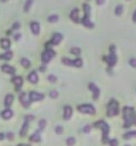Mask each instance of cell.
Returning a JSON list of instances; mask_svg holds the SVG:
<instances>
[{"label":"cell","mask_w":136,"mask_h":146,"mask_svg":"<svg viewBox=\"0 0 136 146\" xmlns=\"http://www.w3.org/2000/svg\"><path fill=\"white\" fill-rule=\"evenodd\" d=\"M123 118L125 128H129L131 125H136V113L132 107L125 106L123 108Z\"/></svg>","instance_id":"obj_1"},{"label":"cell","mask_w":136,"mask_h":146,"mask_svg":"<svg viewBox=\"0 0 136 146\" xmlns=\"http://www.w3.org/2000/svg\"><path fill=\"white\" fill-rule=\"evenodd\" d=\"M94 127L102 129V133H103V135H102V142L104 144L109 143V138H108V133H109V130H110L109 125H108L105 121L100 120V121H97V122L94 123Z\"/></svg>","instance_id":"obj_2"},{"label":"cell","mask_w":136,"mask_h":146,"mask_svg":"<svg viewBox=\"0 0 136 146\" xmlns=\"http://www.w3.org/2000/svg\"><path fill=\"white\" fill-rule=\"evenodd\" d=\"M119 113V106H118V102L114 99H112L107 107V116L111 117V116H115Z\"/></svg>","instance_id":"obj_3"},{"label":"cell","mask_w":136,"mask_h":146,"mask_svg":"<svg viewBox=\"0 0 136 146\" xmlns=\"http://www.w3.org/2000/svg\"><path fill=\"white\" fill-rule=\"evenodd\" d=\"M78 111L81 113H86V114H94L95 113V108L91 104H82L77 107Z\"/></svg>","instance_id":"obj_4"},{"label":"cell","mask_w":136,"mask_h":146,"mask_svg":"<svg viewBox=\"0 0 136 146\" xmlns=\"http://www.w3.org/2000/svg\"><path fill=\"white\" fill-rule=\"evenodd\" d=\"M103 60L107 62V64H108V66H109V67H113L116 64V62H117V57H116L115 52L114 53H110L109 56H104Z\"/></svg>","instance_id":"obj_5"},{"label":"cell","mask_w":136,"mask_h":146,"mask_svg":"<svg viewBox=\"0 0 136 146\" xmlns=\"http://www.w3.org/2000/svg\"><path fill=\"white\" fill-rule=\"evenodd\" d=\"M55 55V51H53L52 49H47L43 54H42V56H41V59H42V62H44V63H48V62H50V60H51V58Z\"/></svg>","instance_id":"obj_6"},{"label":"cell","mask_w":136,"mask_h":146,"mask_svg":"<svg viewBox=\"0 0 136 146\" xmlns=\"http://www.w3.org/2000/svg\"><path fill=\"white\" fill-rule=\"evenodd\" d=\"M19 99H20V102L23 104L24 107H28V106L30 105L31 100H30V98H28V97H27V94H26L25 92H22V93L20 94Z\"/></svg>","instance_id":"obj_7"},{"label":"cell","mask_w":136,"mask_h":146,"mask_svg":"<svg viewBox=\"0 0 136 146\" xmlns=\"http://www.w3.org/2000/svg\"><path fill=\"white\" fill-rule=\"evenodd\" d=\"M29 98L31 101H40L44 98V95L42 93H38L35 91H32L29 93Z\"/></svg>","instance_id":"obj_8"},{"label":"cell","mask_w":136,"mask_h":146,"mask_svg":"<svg viewBox=\"0 0 136 146\" xmlns=\"http://www.w3.org/2000/svg\"><path fill=\"white\" fill-rule=\"evenodd\" d=\"M89 89L93 92V99L96 100L99 98V95H100V90L99 88L94 84V83H90L89 84Z\"/></svg>","instance_id":"obj_9"},{"label":"cell","mask_w":136,"mask_h":146,"mask_svg":"<svg viewBox=\"0 0 136 146\" xmlns=\"http://www.w3.org/2000/svg\"><path fill=\"white\" fill-rule=\"evenodd\" d=\"M62 38H63V36H62L61 33H55V34H54V36H53V38H52V40H51L50 44L51 45H58L61 42Z\"/></svg>","instance_id":"obj_10"},{"label":"cell","mask_w":136,"mask_h":146,"mask_svg":"<svg viewBox=\"0 0 136 146\" xmlns=\"http://www.w3.org/2000/svg\"><path fill=\"white\" fill-rule=\"evenodd\" d=\"M72 113H73V110H72V108L70 106L67 105V106L64 107V115H63V117H64L65 120H69L71 118V116H72Z\"/></svg>","instance_id":"obj_11"},{"label":"cell","mask_w":136,"mask_h":146,"mask_svg":"<svg viewBox=\"0 0 136 146\" xmlns=\"http://www.w3.org/2000/svg\"><path fill=\"white\" fill-rule=\"evenodd\" d=\"M78 14H79V10L77 9V8H75V9H73L71 12H70V18L74 21V22H76V23H78L80 20L78 19L79 18V16H78Z\"/></svg>","instance_id":"obj_12"},{"label":"cell","mask_w":136,"mask_h":146,"mask_svg":"<svg viewBox=\"0 0 136 146\" xmlns=\"http://www.w3.org/2000/svg\"><path fill=\"white\" fill-rule=\"evenodd\" d=\"M1 69H2V71H3V72H5V73H8V74H14V73H15V69H14L12 66H10V65H7V64H4V65H2Z\"/></svg>","instance_id":"obj_13"},{"label":"cell","mask_w":136,"mask_h":146,"mask_svg":"<svg viewBox=\"0 0 136 146\" xmlns=\"http://www.w3.org/2000/svg\"><path fill=\"white\" fill-rule=\"evenodd\" d=\"M30 28H31V31L33 32V34H35V35H37L40 31V25L38 22H32L30 25Z\"/></svg>","instance_id":"obj_14"},{"label":"cell","mask_w":136,"mask_h":146,"mask_svg":"<svg viewBox=\"0 0 136 146\" xmlns=\"http://www.w3.org/2000/svg\"><path fill=\"white\" fill-rule=\"evenodd\" d=\"M1 116H2V118H4V119H10L12 116H13V112H12V110H10L8 107H7V109H5L2 113H1Z\"/></svg>","instance_id":"obj_15"},{"label":"cell","mask_w":136,"mask_h":146,"mask_svg":"<svg viewBox=\"0 0 136 146\" xmlns=\"http://www.w3.org/2000/svg\"><path fill=\"white\" fill-rule=\"evenodd\" d=\"M28 80H29L31 83H33V84H35V83L38 82V75L36 74V72H35V71L31 72L30 74H29V76H28Z\"/></svg>","instance_id":"obj_16"},{"label":"cell","mask_w":136,"mask_h":146,"mask_svg":"<svg viewBox=\"0 0 136 146\" xmlns=\"http://www.w3.org/2000/svg\"><path fill=\"white\" fill-rule=\"evenodd\" d=\"M12 102H13V95H12V94H7L6 97H5V100H4L5 106H6V107L11 106Z\"/></svg>","instance_id":"obj_17"},{"label":"cell","mask_w":136,"mask_h":146,"mask_svg":"<svg viewBox=\"0 0 136 146\" xmlns=\"http://www.w3.org/2000/svg\"><path fill=\"white\" fill-rule=\"evenodd\" d=\"M13 82H14V84H15V86H16V89L19 90L20 87H21L22 84H23V79H22V77L17 76V77H15V78L13 79Z\"/></svg>","instance_id":"obj_18"},{"label":"cell","mask_w":136,"mask_h":146,"mask_svg":"<svg viewBox=\"0 0 136 146\" xmlns=\"http://www.w3.org/2000/svg\"><path fill=\"white\" fill-rule=\"evenodd\" d=\"M81 22H82V24L84 26H86V27H89V28H93V26H94V24L90 21V19L89 18H82V20H81Z\"/></svg>","instance_id":"obj_19"},{"label":"cell","mask_w":136,"mask_h":146,"mask_svg":"<svg viewBox=\"0 0 136 146\" xmlns=\"http://www.w3.org/2000/svg\"><path fill=\"white\" fill-rule=\"evenodd\" d=\"M39 131H40V130L36 131L34 134H32V135L30 136V141H33V142H39V141L41 140V136H40V134H39Z\"/></svg>","instance_id":"obj_20"},{"label":"cell","mask_w":136,"mask_h":146,"mask_svg":"<svg viewBox=\"0 0 136 146\" xmlns=\"http://www.w3.org/2000/svg\"><path fill=\"white\" fill-rule=\"evenodd\" d=\"M28 126H29V122H28V121H25V123H24V125H23V127H22V129L20 131V136L21 137L26 135L27 131H28Z\"/></svg>","instance_id":"obj_21"},{"label":"cell","mask_w":136,"mask_h":146,"mask_svg":"<svg viewBox=\"0 0 136 146\" xmlns=\"http://www.w3.org/2000/svg\"><path fill=\"white\" fill-rule=\"evenodd\" d=\"M83 9H84V18H90V6L88 4H84Z\"/></svg>","instance_id":"obj_22"},{"label":"cell","mask_w":136,"mask_h":146,"mask_svg":"<svg viewBox=\"0 0 136 146\" xmlns=\"http://www.w3.org/2000/svg\"><path fill=\"white\" fill-rule=\"evenodd\" d=\"M0 45H1L2 48H4V49H8V48L10 47V41L8 39H2L1 42H0Z\"/></svg>","instance_id":"obj_23"},{"label":"cell","mask_w":136,"mask_h":146,"mask_svg":"<svg viewBox=\"0 0 136 146\" xmlns=\"http://www.w3.org/2000/svg\"><path fill=\"white\" fill-rule=\"evenodd\" d=\"M12 52L11 51H6L4 54H2L1 56H0V58L1 59H4V60H10L12 58Z\"/></svg>","instance_id":"obj_24"},{"label":"cell","mask_w":136,"mask_h":146,"mask_svg":"<svg viewBox=\"0 0 136 146\" xmlns=\"http://www.w3.org/2000/svg\"><path fill=\"white\" fill-rule=\"evenodd\" d=\"M123 137H124V139H129V138H131V137H136V131H135V130L129 131V132L125 133V134L123 135Z\"/></svg>","instance_id":"obj_25"},{"label":"cell","mask_w":136,"mask_h":146,"mask_svg":"<svg viewBox=\"0 0 136 146\" xmlns=\"http://www.w3.org/2000/svg\"><path fill=\"white\" fill-rule=\"evenodd\" d=\"M32 2H33V0H26V2H25V5H24V11L25 12H28L31 5H32Z\"/></svg>","instance_id":"obj_26"},{"label":"cell","mask_w":136,"mask_h":146,"mask_svg":"<svg viewBox=\"0 0 136 146\" xmlns=\"http://www.w3.org/2000/svg\"><path fill=\"white\" fill-rule=\"evenodd\" d=\"M73 66L75 67H81L82 66V60H81L80 58H76L75 60H73Z\"/></svg>","instance_id":"obj_27"},{"label":"cell","mask_w":136,"mask_h":146,"mask_svg":"<svg viewBox=\"0 0 136 146\" xmlns=\"http://www.w3.org/2000/svg\"><path fill=\"white\" fill-rule=\"evenodd\" d=\"M21 64H22V66H24L25 68H28V67L30 66V61L27 59V58H22Z\"/></svg>","instance_id":"obj_28"},{"label":"cell","mask_w":136,"mask_h":146,"mask_svg":"<svg viewBox=\"0 0 136 146\" xmlns=\"http://www.w3.org/2000/svg\"><path fill=\"white\" fill-rule=\"evenodd\" d=\"M58 19H59L58 15H51V16L48 17V21L51 22V23H55V22H57Z\"/></svg>","instance_id":"obj_29"},{"label":"cell","mask_w":136,"mask_h":146,"mask_svg":"<svg viewBox=\"0 0 136 146\" xmlns=\"http://www.w3.org/2000/svg\"><path fill=\"white\" fill-rule=\"evenodd\" d=\"M70 53L74 54V55H79L81 53V50L79 49V48H77V47H73V48H71V49H70Z\"/></svg>","instance_id":"obj_30"},{"label":"cell","mask_w":136,"mask_h":146,"mask_svg":"<svg viewBox=\"0 0 136 146\" xmlns=\"http://www.w3.org/2000/svg\"><path fill=\"white\" fill-rule=\"evenodd\" d=\"M122 12H123V6L122 5H117L116 8H115V14L119 16V15L122 14Z\"/></svg>","instance_id":"obj_31"},{"label":"cell","mask_w":136,"mask_h":146,"mask_svg":"<svg viewBox=\"0 0 136 146\" xmlns=\"http://www.w3.org/2000/svg\"><path fill=\"white\" fill-rule=\"evenodd\" d=\"M62 62H63L65 65H67V66H72V64H73V61H72V60H70V59H69V58H67V57L62 58Z\"/></svg>","instance_id":"obj_32"},{"label":"cell","mask_w":136,"mask_h":146,"mask_svg":"<svg viewBox=\"0 0 136 146\" xmlns=\"http://www.w3.org/2000/svg\"><path fill=\"white\" fill-rule=\"evenodd\" d=\"M50 97L53 99H56L57 97H58V92L56 90H51L50 91Z\"/></svg>","instance_id":"obj_33"},{"label":"cell","mask_w":136,"mask_h":146,"mask_svg":"<svg viewBox=\"0 0 136 146\" xmlns=\"http://www.w3.org/2000/svg\"><path fill=\"white\" fill-rule=\"evenodd\" d=\"M45 125H46V121L44 120V119H42V120H40L39 121V123H38V126H39V130H42L44 127H45Z\"/></svg>","instance_id":"obj_34"},{"label":"cell","mask_w":136,"mask_h":146,"mask_svg":"<svg viewBox=\"0 0 136 146\" xmlns=\"http://www.w3.org/2000/svg\"><path fill=\"white\" fill-rule=\"evenodd\" d=\"M66 143H67V145H73V144H75V139L73 137H69V138H67Z\"/></svg>","instance_id":"obj_35"},{"label":"cell","mask_w":136,"mask_h":146,"mask_svg":"<svg viewBox=\"0 0 136 146\" xmlns=\"http://www.w3.org/2000/svg\"><path fill=\"white\" fill-rule=\"evenodd\" d=\"M48 80H49L50 82H52V83H55V82H56V80H57V78H56L55 76H54V75H52V74H51V75H49V76H48Z\"/></svg>","instance_id":"obj_36"},{"label":"cell","mask_w":136,"mask_h":146,"mask_svg":"<svg viewBox=\"0 0 136 146\" xmlns=\"http://www.w3.org/2000/svg\"><path fill=\"white\" fill-rule=\"evenodd\" d=\"M34 116L33 115H26L25 116V121H28V122H30V121H32V120H34Z\"/></svg>","instance_id":"obj_37"},{"label":"cell","mask_w":136,"mask_h":146,"mask_svg":"<svg viewBox=\"0 0 136 146\" xmlns=\"http://www.w3.org/2000/svg\"><path fill=\"white\" fill-rule=\"evenodd\" d=\"M55 132H56L57 134H61V133L63 132V128H62L61 126H56V127H55Z\"/></svg>","instance_id":"obj_38"},{"label":"cell","mask_w":136,"mask_h":146,"mask_svg":"<svg viewBox=\"0 0 136 146\" xmlns=\"http://www.w3.org/2000/svg\"><path fill=\"white\" fill-rule=\"evenodd\" d=\"M129 64L132 66V67H136V58H131L129 60Z\"/></svg>","instance_id":"obj_39"},{"label":"cell","mask_w":136,"mask_h":146,"mask_svg":"<svg viewBox=\"0 0 136 146\" xmlns=\"http://www.w3.org/2000/svg\"><path fill=\"white\" fill-rule=\"evenodd\" d=\"M90 129H91L90 125H85L84 128H83V132L84 133H88V132H90Z\"/></svg>","instance_id":"obj_40"},{"label":"cell","mask_w":136,"mask_h":146,"mask_svg":"<svg viewBox=\"0 0 136 146\" xmlns=\"http://www.w3.org/2000/svg\"><path fill=\"white\" fill-rule=\"evenodd\" d=\"M109 143L112 145V146H116L118 145V141L116 139H112V140H109Z\"/></svg>","instance_id":"obj_41"},{"label":"cell","mask_w":136,"mask_h":146,"mask_svg":"<svg viewBox=\"0 0 136 146\" xmlns=\"http://www.w3.org/2000/svg\"><path fill=\"white\" fill-rule=\"evenodd\" d=\"M19 27H20V24L18 22H16V23L13 24V29H18Z\"/></svg>","instance_id":"obj_42"},{"label":"cell","mask_w":136,"mask_h":146,"mask_svg":"<svg viewBox=\"0 0 136 146\" xmlns=\"http://www.w3.org/2000/svg\"><path fill=\"white\" fill-rule=\"evenodd\" d=\"M114 52H115V46L111 45L110 46V53H114Z\"/></svg>","instance_id":"obj_43"},{"label":"cell","mask_w":136,"mask_h":146,"mask_svg":"<svg viewBox=\"0 0 136 146\" xmlns=\"http://www.w3.org/2000/svg\"><path fill=\"white\" fill-rule=\"evenodd\" d=\"M96 1H97V4L98 5H102L105 2V0H96Z\"/></svg>","instance_id":"obj_44"},{"label":"cell","mask_w":136,"mask_h":146,"mask_svg":"<svg viewBox=\"0 0 136 146\" xmlns=\"http://www.w3.org/2000/svg\"><path fill=\"white\" fill-rule=\"evenodd\" d=\"M7 137H8L10 140H12V139H13V133H10V132L7 133Z\"/></svg>","instance_id":"obj_45"},{"label":"cell","mask_w":136,"mask_h":146,"mask_svg":"<svg viewBox=\"0 0 136 146\" xmlns=\"http://www.w3.org/2000/svg\"><path fill=\"white\" fill-rule=\"evenodd\" d=\"M20 36H21V35L18 33L17 35H15V36H14V39H15V40H19V39H20Z\"/></svg>","instance_id":"obj_46"},{"label":"cell","mask_w":136,"mask_h":146,"mask_svg":"<svg viewBox=\"0 0 136 146\" xmlns=\"http://www.w3.org/2000/svg\"><path fill=\"white\" fill-rule=\"evenodd\" d=\"M133 21L136 23V11L134 12V14H133Z\"/></svg>","instance_id":"obj_47"},{"label":"cell","mask_w":136,"mask_h":146,"mask_svg":"<svg viewBox=\"0 0 136 146\" xmlns=\"http://www.w3.org/2000/svg\"><path fill=\"white\" fill-rule=\"evenodd\" d=\"M3 137H4V135L1 133V134H0V140H2V139H3Z\"/></svg>","instance_id":"obj_48"},{"label":"cell","mask_w":136,"mask_h":146,"mask_svg":"<svg viewBox=\"0 0 136 146\" xmlns=\"http://www.w3.org/2000/svg\"><path fill=\"white\" fill-rule=\"evenodd\" d=\"M2 1H4V2H5V1H6V0H2Z\"/></svg>","instance_id":"obj_49"}]
</instances>
